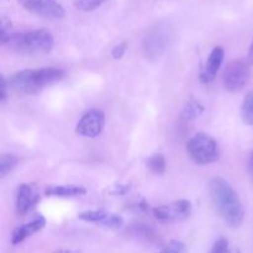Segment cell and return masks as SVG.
<instances>
[{
  "mask_svg": "<svg viewBox=\"0 0 253 253\" xmlns=\"http://www.w3.org/2000/svg\"><path fill=\"white\" fill-rule=\"evenodd\" d=\"M209 195L215 211L231 229H237L245 219V209L239 195L227 180L215 177L209 183Z\"/></svg>",
  "mask_w": 253,
  "mask_h": 253,
  "instance_id": "6da1fadb",
  "label": "cell"
},
{
  "mask_svg": "<svg viewBox=\"0 0 253 253\" xmlns=\"http://www.w3.org/2000/svg\"><path fill=\"white\" fill-rule=\"evenodd\" d=\"M66 77V71L57 67L25 69L10 77L9 86L16 93L34 95L48 85L59 83Z\"/></svg>",
  "mask_w": 253,
  "mask_h": 253,
  "instance_id": "7a4b0ae2",
  "label": "cell"
},
{
  "mask_svg": "<svg viewBox=\"0 0 253 253\" xmlns=\"http://www.w3.org/2000/svg\"><path fill=\"white\" fill-rule=\"evenodd\" d=\"M53 35L46 29L15 32L6 46L22 56L39 57L49 53L53 48Z\"/></svg>",
  "mask_w": 253,
  "mask_h": 253,
  "instance_id": "3957f363",
  "label": "cell"
},
{
  "mask_svg": "<svg viewBox=\"0 0 253 253\" xmlns=\"http://www.w3.org/2000/svg\"><path fill=\"white\" fill-rule=\"evenodd\" d=\"M187 153L195 165H211L219 161L220 147L208 133L199 132L187 141Z\"/></svg>",
  "mask_w": 253,
  "mask_h": 253,
  "instance_id": "277c9868",
  "label": "cell"
},
{
  "mask_svg": "<svg viewBox=\"0 0 253 253\" xmlns=\"http://www.w3.org/2000/svg\"><path fill=\"white\" fill-rule=\"evenodd\" d=\"M250 78V67L245 61H232L225 68L222 82L229 91H240L245 88Z\"/></svg>",
  "mask_w": 253,
  "mask_h": 253,
  "instance_id": "5b68a950",
  "label": "cell"
},
{
  "mask_svg": "<svg viewBox=\"0 0 253 253\" xmlns=\"http://www.w3.org/2000/svg\"><path fill=\"white\" fill-rule=\"evenodd\" d=\"M192 214V203L189 200L180 199L170 204L160 205L153 209V215L162 222H175L185 220Z\"/></svg>",
  "mask_w": 253,
  "mask_h": 253,
  "instance_id": "8992f818",
  "label": "cell"
},
{
  "mask_svg": "<svg viewBox=\"0 0 253 253\" xmlns=\"http://www.w3.org/2000/svg\"><path fill=\"white\" fill-rule=\"evenodd\" d=\"M27 11L40 17L49 20H58L64 17L66 11L57 0H17Z\"/></svg>",
  "mask_w": 253,
  "mask_h": 253,
  "instance_id": "52a82bcc",
  "label": "cell"
},
{
  "mask_svg": "<svg viewBox=\"0 0 253 253\" xmlns=\"http://www.w3.org/2000/svg\"><path fill=\"white\" fill-rule=\"evenodd\" d=\"M105 126V114L99 109H91L84 114L77 124L76 131L84 137H98Z\"/></svg>",
  "mask_w": 253,
  "mask_h": 253,
  "instance_id": "ba28073f",
  "label": "cell"
},
{
  "mask_svg": "<svg viewBox=\"0 0 253 253\" xmlns=\"http://www.w3.org/2000/svg\"><path fill=\"white\" fill-rule=\"evenodd\" d=\"M79 219L85 222L98 224L108 229H120L124 225V219L118 214L108 212L105 210H88L79 214Z\"/></svg>",
  "mask_w": 253,
  "mask_h": 253,
  "instance_id": "9c48e42d",
  "label": "cell"
},
{
  "mask_svg": "<svg viewBox=\"0 0 253 253\" xmlns=\"http://www.w3.org/2000/svg\"><path fill=\"white\" fill-rule=\"evenodd\" d=\"M40 195L36 188L32 184L22 183L16 190V212L19 215H25L37 204Z\"/></svg>",
  "mask_w": 253,
  "mask_h": 253,
  "instance_id": "30bf717a",
  "label": "cell"
},
{
  "mask_svg": "<svg viewBox=\"0 0 253 253\" xmlns=\"http://www.w3.org/2000/svg\"><path fill=\"white\" fill-rule=\"evenodd\" d=\"M224 57L225 51L221 46H216L212 48L209 57H208L207 63H205L204 68H203L202 73L199 76V79L202 83L208 84L214 81L220 67H221L222 62H224Z\"/></svg>",
  "mask_w": 253,
  "mask_h": 253,
  "instance_id": "8fae6325",
  "label": "cell"
},
{
  "mask_svg": "<svg viewBox=\"0 0 253 253\" xmlns=\"http://www.w3.org/2000/svg\"><path fill=\"white\" fill-rule=\"evenodd\" d=\"M44 225H46V219H44L43 216H39L35 220H32L31 222H27V224H24L21 225V226L16 227L11 235V244H21V242H24L27 237L32 236L34 234L39 232L40 230L43 229Z\"/></svg>",
  "mask_w": 253,
  "mask_h": 253,
  "instance_id": "7c38bea8",
  "label": "cell"
},
{
  "mask_svg": "<svg viewBox=\"0 0 253 253\" xmlns=\"http://www.w3.org/2000/svg\"><path fill=\"white\" fill-rule=\"evenodd\" d=\"M84 194H86V189L79 185H51L44 189V195L47 197L72 198L81 197Z\"/></svg>",
  "mask_w": 253,
  "mask_h": 253,
  "instance_id": "4fadbf2b",
  "label": "cell"
},
{
  "mask_svg": "<svg viewBox=\"0 0 253 253\" xmlns=\"http://www.w3.org/2000/svg\"><path fill=\"white\" fill-rule=\"evenodd\" d=\"M127 235L138 241H153L156 239L155 230L146 224H133L127 229Z\"/></svg>",
  "mask_w": 253,
  "mask_h": 253,
  "instance_id": "5bb4252c",
  "label": "cell"
},
{
  "mask_svg": "<svg viewBox=\"0 0 253 253\" xmlns=\"http://www.w3.org/2000/svg\"><path fill=\"white\" fill-rule=\"evenodd\" d=\"M204 110L205 108L202 103L192 99V100L188 101V103L185 104L184 108H183L182 118L187 121L195 120V119L199 118V116L204 113Z\"/></svg>",
  "mask_w": 253,
  "mask_h": 253,
  "instance_id": "9a60e30c",
  "label": "cell"
},
{
  "mask_svg": "<svg viewBox=\"0 0 253 253\" xmlns=\"http://www.w3.org/2000/svg\"><path fill=\"white\" fill-rule=\"evenodd\" d=\"M241 118L246 125L253 126V90L244 99L241 105Z\"/></svg>",
  "mask_w": 253,
  "mask_h": 253,
  "instance_id": "2e32d148",
  "label": "cell"
},
{
  "mask_svg": "<svg viewBox=\"0 0 253 253\" xmlns=\"http://www.w3.org/2000/svg\"><path fill=\"white\" fill-rule=\"evenodd\" d=\"M147 167L155 174H163L166 172V169H167V162H166L165 156L160 155V153H156V155L151 156L147 161Z\"/></svg>",
  "mask_w": 253,
  "mask_h": 253,
  "instance_id": "e0dca14e",
  "label": "cell"
},
{
  "mask_svg": "<svg viewBox=\"0 0 253 253\" xmlns=\"http://www.w3.org/2000/svg\"><path fill=\"white\" fill-rule=\"evenodd\" d=\"M0 27H1V29H0V43H1L2 46H6L12 35L15 34V32H12L11 21H10L7 17L1 16V20H0Z\"/></svg>",
  "mask_w": 253,
  "mask_h": 253,
  "instance_id": "ac0fdd59",
  "label": "cell"
},
{
  "mask_svg": "<svg viewBox=\"0 0 253 253\" xmlns=\"http://www.w3.org/2000/svg\"><path fill=\"white\" fill-rule=\"evenodd\" d=\"M19 160H17L16 156L14 155H2L1 160H0V175L5 177L7 173L11 172L15 168V166L17 165Z\"/></svg>",
  "mask_w": 253,
  "mask_h": 253,
  "instance_id": "d6986e66",
  "label": "cell"
},
{
  "mask_svg": "<svg viewBox=\"0 0 253 253\" xmlns=\"http://www.w3.org/2000/svg\"><path fill=\"white\" fill-rule=\"evenodd\" d=\"M106 0H74V6L84 12L93 11L105 2Z\"/></svg>",
  "mask_w": 253,
  "mask_h": 253,
  "instance_id": "ffe728a7",
  "label": "cell"
},
{
  "mask_svg": "<svg viewBox=\"0 0 253 253\" xmlns=\"http://www.w3.org/2000/svg\"><path fill=\"white\" fill-rule=\"evenodd\" d=\"M187 249H185V245L182 241H177V240H173V241L168 242L160 253H185Z\"/></svg>",
  "mask_w": 253,
  "mask_h": 253,
  "instance_id": "44dd1931",
  "label": "cell"
},
{
  "mask_svg": "<svg viewBox=\"0 0 253 253\" xmlns=\"http://www.w3.org/2000/svg\"><path fill=\"white\" fill-rule=\"evenodd\" d=\"M210 253H231V249H230V244L227 241V239L220 237L214 244Z\"/></svg>",
  "mask_w": 253,
  "mask_h": 253,
  "instance_id": "7402d4cb",
  "label": "cell"
},
{
  "mask_svg": "<svg viewBox=\"0 0 253 253\" xmlns=\"http://www.w3.org/2000/svg\"><path fill=\"white\" fill-rule=\"evenodd\" d=\"M126 51H127V43L126 42H120L111 51V57L114 59H121L124 57V54L126 53Z\"/></svg>",
  "mask_w": 253,
  "mask_h": 253,
  "instance_id": "603a6c76",
  "label": "cell"
},
{
  "mask_svg": "<svg viewBox=\"0 0 253 253\" xmlns=\"http://www.w3.org/2000/svg\"><path fill=\"white\" fill-rule=\"evenodd\" d=\"M7 89H10L9 82L4 77H1V86H0V90H1V93H0V101L1 103H5V100L7 99Z\"/></svg>",
  "mask_w": 253,
  "mask_h": 253,
  "instance_id": "cb8c5ba5",
  "label": "cell"
},
{
  "mask_svg": "<svg viewBox=\"0 0 253 253\" xmlns=\"http://www.w3.org/2000/svg\"><path fill=\"white\" fill-rule=\"evenodd\" d=\"M247 170H249V174L253 180V151L250 153L249 161H247Z\"/></svg>",
  "mask_w": 253,
  "mask_h": 253,
  "instance_id": "d4e9b609",
  "label": "cell"
},
{
  "mask_svg": "<svg viewBox=\"0 0 253 253\" xmlns=\"http://www.w3.org/2000/svg\"><path fill=\"white\" fill-rule=\"evenodd\" d=\"M247 59H249L250 64H252V66H253V40H252V43H251V46H250L249 57H247Z\"/></svg>",
  "mask_w": 253,
  "mask_h": 253,
  "instance_id": "484cf974",
  "label": "cell"
},
{
  "mask_svg": "<svg viewBox=\"0 0 253 253\" xmlns=\"http://www.w3.org/2000/svg\"><path fill=\"white\" fill-rule=\"evenodd\" d=\"M54 253H82L79 250H57Z\"/></svg>",
  "mask_w": 253,
  "mask_h": 253,
  "instance_id": "4316f807",
  "label": "cell"
},
{
  "mask_svg": "<svg viewBox=\"0 0 253 253\" xmlns=\"http://www.w3.org/2000/svg\"><path fill=\"white\" fill-rule=\"evenodd\" d=\"M231 253H241V251H240L239 249H232L231 250Z\"/></svg>",
  "mask_w": 253,
  "mask_h": 253,
  "instance_id": "83f0119b",
  "label": "cell"
}]
</instances>
